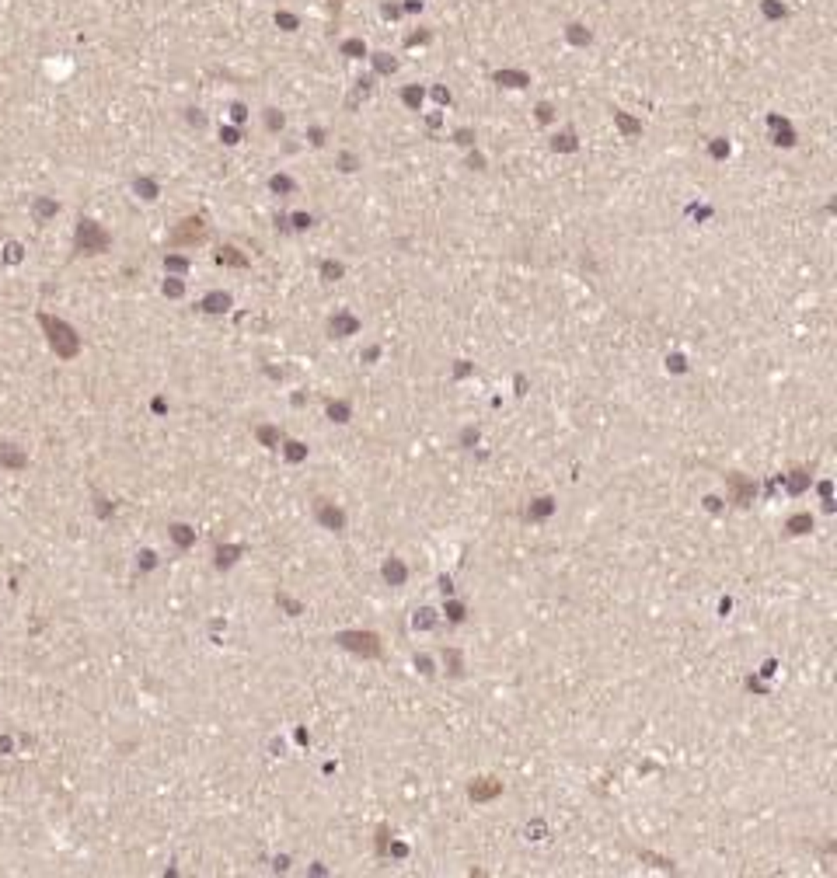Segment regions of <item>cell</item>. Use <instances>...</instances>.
I'll return each mask as SVG.
<instances>
[{"label":"cell","mask_w":837,"mask_h":878,"mask_svg":"<svg viewBox=\"0 0 837 878\" xmlns=\"http://www.w3.org/2000/svg\"><path fill=\"white\" fill-rule=\"evenodd\" d=\"M339 642H342L346 649L363 652V656H381V642H377V635H339Z\"/></svg>","instance_id":"4"},{"label":"cell","mask_w":837,"mask_h":878,"mask_svg":"<svg viewBox=\"0 0 837 878\" xmlns=\"http://www.w3.org/2000/svg\"><path fill=\"white\" fill-rule=\"evenodd\" d=\"M0 464H8V467H25V457H22L18 450H11L8 443H0Z\"/></svg>","instance_id":"6"},{"label":"cell","mask_w":837,"mask_h":878,"mask_svg":"<svg viewBox=\"0 0 837 878\" xmlns=\"http://www.w3.org/2000/svg\"><path fill=\"white\" fill-rule=\"evenodd\" d=\"M109 247V234L98 230V223L91 220H81V230H77V251L81 254H98Z\"/></svg>","instance_id":"2"},{"label":"cell","mask_w":837,"mask_h":878,"mask_svg":"<svg viewBox=\"0 0 837 878\" xmlns=\"http://www.w3.org/2000/svg\"><path fill=\"white\" fill-rule=\"evenodd\" d=\"M39 325H42V332L49 335V345L56 349V356H63V359L77 356L81 342H77V335H74L70 325H63L60 318H49V314H39Z\"/></svg>","instance_id":"1"},{"label":"cell","mask_w":837,"mask_h":878,"mask_svg":"<svg viewBox=\"0 0 837 878\" xmlns=\"http://www.w3.org/2000/svg\"><path fill=\"white\" fill-rule=\"evenodd\" d=\"M202 237H206V223H202L199 216H189V220H182V223L175 227L171 244H175V247H185V244H199Z\"/></svg>","instance_id":"3"},{"label":"cell","mask_w":837,"mask_h":878,"mask_svg":"<svg viewBox=\"0 0 837 878\" xmlns=\"http://www.w3.org/2000/svg\"><path fill=\"white\" fill-rule=\"evenodd\" d=\"M471 795L475 798H492V795H499V784L492 777H481L478 784H471Z\"/></svg>","instance_id":"5"}]
</instances>
